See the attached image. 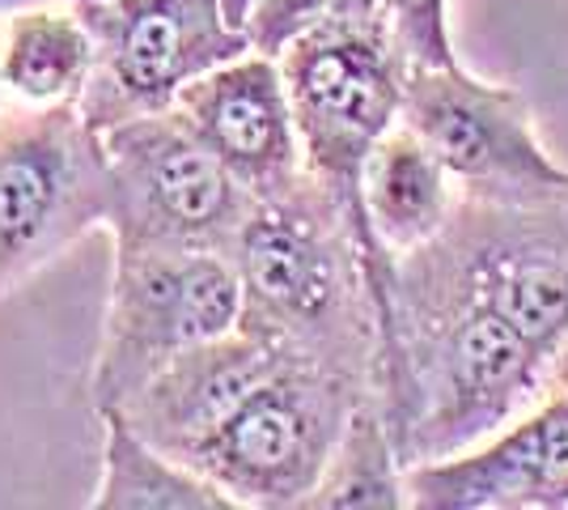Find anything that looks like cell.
<instances>
[{
  "label": "cell",
  "mask_w": 568,
  "mask_h": 510,
  "mask_svg": "<svg viewBox=\"0 0 568 510\" xmlns=\"http://www.w3.org/2000/svg\"><path fill=\"white\" fill-rule=\"evenodd\" d=\"M69 4H77V9H94V4H102V0H69Z\"/></svg>",
  "instance_id": "cell-21"
},
{
  "label": "cell",
  "mask_w": 568,
  "mask_h": 510,
  "mask_svg": "<svg viewBox=\"0 0 568 510\" xmlns=\"http://www.w3.org/2000/svg\"><path fill=\"white\" fill-rule=\"evenodd\" d=\"M399 120L425 137L463 192H539L568 183V170L539 137L530 102L458 60L407 64Z\"/></svg>",
  "instance_id": "cell-9"
},
{
  "label": "cell",
  "mask_w": 568,
  "mask_h": 510,
  "mask_svg": "<svg viewBox=\"0 0 568 510\" xmlns=\"http://www.w3.org/2000/svg\"><path fill=\"white\" fill-rule=\"evenodd\" d=\"M365 396L378 391L356 374L284 358L187 463L237 510H302Z\"/></svg>",
  "instance_id": "cell-4"
},
{
  "label": "cell",
  "mask_w": 568,
  "mask_h": 510,
  "mask_svg": "<svg viewBox=\"0 0 568 510\" xmlns=\"http://www.w3.org/2000/svg\"><path fill=\"white\" fill-rule=\"evenodd\" d=\"M98 64L77 102L98 132L144 111H166L191 81L251 48L221 0H102L81 9Z\"/></svg>",
  "instance_id": "cell-8"
},
{
  "label": "cell",
  "mask_w": 568,
  "mask_h": 510,
  "mask_svg": "<svg viewBox=\"0 0 568 510\" xmlns=\"http://www.w3.org/2000/svg\"><path fill=\"white\" fill-rule=\"evenodd\" d=\"M111 247L230 251L255 196L166 107L102 128Z\"/></svg>",
  "instance_id": "cell-7"
},
{
  "label": "cell",
  "mask_w": 568,
  "mask_h": 510,
  "mask_svg": "<svg viewBox=\"0 0 568 510\" xmlns=\"http://www.w3.org/2000/svg\"><path fill=\"white\" fill-rule=\"evenodd\" d=\"M458 179L412 123H395L361 170V213L386 256L433 243L458 209Z\"/></svg>",
  "instance_id": "cell-13"
},
{
  "label": "cell",
  "mask_w": 568,
  "mask_h": 510,
  "mask_svg": "<svg viewBox=\"0 0 568 510\" xmlns=\"http://www.w3.org/2000/svg\"><path fill=\"white\" fill-rule=\"evenodd\" d=\"M98 426L102 460L90 498L94 510H237L200 468L149 442L132 421L102 413Z\"/></svg>",
  "instance_id": "cell-15"
},
{
  "label": "cell",
  "mask_w": 568,
  "mask_h": 510,
  "mask_svg": "<svg viewBox=\"0 0 568 510\" xmlns=\"http://www.w3.org/2000/svg\"><path fill=\"white\" fill-rule=\"evenodd\" d=\"M281 69L297 116L306 170L348 213L378 302V323L390 319L395 256H386L361 213V170L382 137L403 116L407 60L386 22L323 18L281 51Z\"/></svg>",
  "instance_id": "cell-2"
},
{
  "label": "cell",
  "mask_w": 568,
  "mask_h": 510,
  "mask_svg": "<svg viewBox=\"0 0 568 510\" xmlns=\"http://www.w3.org/2000/svg\"><path fill=\"white\" fill-rule=\"evenodd\" d=\"M230 260L242 277L246 328L378 391L382 328L369 264L348 213L310 170L251 204Z\"/></svg>",
  "instance_id": "cell-1"
},
{
  "label": "cell",
  "mask_w": 568,
  "mask_h": 510,
  "mask_svg": "<svg viewBox=\"0 0 568 510\" xmlns=\"http://www.w3.org/2000/svg\"><path fill=\"white\" fill-rule=\"evenodd\" d=\"M382 22L399 43L407 64H454L450 0H386Z\"/></svg>",
  "instance_id": "cell-17"
},
{
  "label": "cell",
  "mask_w": 568,
  "mask_h": 510,
  "mask_svg": "<svg viewBox=\"0 0 568 510\" xmlns=\"http://www.w3.org/2000/svg\"><path fill=\"white\" fill-rule=\"evenodd\" d=\"M174 111L255 200L284 192L306 174L281 56L246 48L234 60L216 64L213 73L191 81L174 98Z\"/></svg>",
  "instance_id": "cell-11"
},
{
  "label": "cell",
  "mask_w": 568,
  "mask_h": 510,
  "mask_svg": "<svg viewBox=\"0 0 568 510\" xmlns=\"http://www.w3.org/2000/svg\"><path fill=\"white\" fill-rule=\"evenodd\" d=\"M242 307L230 251L111 247V286L85 379L94 417L119 413L179 353L242 328Z\"/></svg>",
  "instance_id": "cell-3"
},
{
  "label": "cell",
  "mask_w": 568,
  "mask_h": 510,
  "mask_svg": "<svg viewBox=\"0 0 568 510\" xmlns=\"http://www.w3.org/2000/svg\"><path fill=\"white\" fill-rule=\"evenodd\" d=\"M98 43L85 13L18 9L0 22V69L9 107H77L94 81Z\"/></svg>",
  "instance_id": "cell-14"
},
{
  "label": "cell",
  "mask_w": 568,
  "mask_h": 510,
  "mask_svg": "<svg viewBox=\"0 0 568 510\" xmlns=\"http://www.w3.org/2000/svg\"><path fill=\"white\" fill-rule=\"evenodd\" d=\"M556 362L568 344V183L463 192L450 226L416 247Z\"/></svg>",
  "instance_id": "cell-6"
},
{
  "label": "cell",
  "mask_w": 568,
  "mask_h": 510,
  "mask_svg": "<svg viewBox=\"0 0 568 510\" xmlns=\"http://www.w3.org/2000/svg\"><path fill=\"white\" fill-rule=\"evenodd\" d=\"M293 353L260 337L255 328H234L225 337L204 340L187 353H179L144 383L119 417L132 421L149 442L162 451L191 460L204 438H213L225 417L260 388L263 379Z\"/></svg>",
  "instance_id": "cell-12"
},
{
  "label": "cell",
  "mask_w": 568,
  "mask_h": 510,
  "mask_svg": "<svg viewBox=\"0 0 568 510\" xmlns=\"http://www.w3.org/2000/svg\"><path fill=\"white\" fill-rule=\"evenodd\" d=\"M106 230V153L81 107L0 116V298Z\"/></svg>",
  "instance_id": "cell-5"
},
{
  "label": "cell",
  "mask_w": 568,
  "mask_h": 510,
  "mask_svg": "<svg viewBox=\"0 0 568 510\" xmlns=\"http://www.w3.org/2000/svg\"><path fill=\"white\" fill-rule=\"evenodd\" d=\"M386 0H332L327 18H353V22H378Z\"/></svg>",
  "instance_id": "cell-18"
},
{
  "label": "cell",
  "mask_w": 568,
  "mask_h": 510,
  "mask_svg": "<svg viewBox=\"0 0 568 510\" xmlns=\"http://www.w3.org/2000/svg\"><path fill=\"white\" fill-rule=\"evenodd\" d=\"M9 111V90H4V69H0V116Z\"/></svg>",
  "instance_id": "cell-20"
},
{
  "label": "cell",
  "mask_w": 568,
  "mask_h": 510,
  "mask_svg": "<svg viewBox=\"0 0 568 510\" xmlns=\"http://www.w3.org/2000/svg\"><path fill=\"white\" fill-rule=\"evenodd\" d=\"M407 460L382 413L378 396H365L335 442L332 460L302 510H403Z\"/></svg>",
  "instance_id": "cell-16"
},
{
  "label": "cell",
  "mask_w": 568,
  "mask_h": 510,
  "mask_svg": "<svg viewBox=\"0 0 568 510\" xmlns=\"http://www.w3.org/2000/svg\"><path fill=\"white\" fill-rule=\"evenodd\" d=\"M416 510H568V344L544 396L505 430L407 468Z\"/></svg>",
  "instance_id": "cell-10"
},
{
  "label": "cell",
  "mask_w": 568,
  "mask_h": 510,
  "mask_svg": "<svg viewBox=\"0 0 568 510\" xmlns=\"http://www.w3.org/2000/svg\"><path fill=\"white\" fill-rule=\"evenodd\" d=\"M221 4H225V13L234 18V26H242V22H246V13H251V4H255V0H221Z\"/></svg>",
  "instance_id": "cell-19"
}]
</instances>
